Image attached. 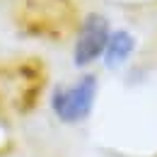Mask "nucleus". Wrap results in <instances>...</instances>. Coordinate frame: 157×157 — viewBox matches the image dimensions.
<instances>
[{"label":"nucleus","mask_w":157,"mask_h":157,"mask_svg":"<svg viewBox=\"0 0 157 157\" xmlns=\"http://www.w3.org/2000/svg\"><path fill=\"white\" fill-rule=\"evenodd\" d=\"M99 99V75L94 70H85L70 82H58L48 92V109L53 118L63 126L87 123Z\"/></svg>","instance_id":"f257e3e1"},{"label":"nucleus","mask_w":157,"mask_h":157,"mask_svg":"<svg viewBox=\"0 0 157 157\" xmlns=\"http://www.w3.org/2000/svg\"><path fill=\"white\" fill-rule=\"evenodd\" d=\"M111 29H114L111 20L99 10H90L80 17L73 36V48H70V60L80 73L92 70L97 63H101Z\"/></svg>","instance_id":"f03ea898"},{"label":"nucleus","mask_w":157,"mask_h":157,"mask_svg":"<svg viewBox=\"0 0 157 157\" xmlns=\"http://www.w3.org/2000/svg\"><path fill=\"white\" fill-rule=\"evenodd\" d=\"M136 53H138V36L128 27H114L109 34V41H106L104 56H101V65L106 70H121L133 60Z\"/></svg>","instance_id":"7ed1b4c3"}]
</instances>
